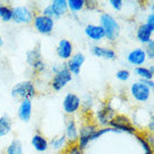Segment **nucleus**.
I'll use <instances>...</instances> for the list:
<instances>
[{"instance_id":"obj_3","label":"nucleus","mask_w":154,"mask_h":154,"mask_svg":"<svg viewBox=\"0 0 154 154\" xmlns=\"http://www.w3.org/2000/svg\"><path fill=\"white\" fill-rule=\"evenodd\" d=\"M26 62L35 73H42L46 69V64L42 59L40 46H35L26 53Z\"/></svg>"},{"instance_id":"obj_24","label":"nucleus","mask_w":154,"mask_h":154,"mask_svg":"<svg viewBox=\"0 0 154 154\" xmlns=\"http://www.w3.org/2000/svg\"><path fill=\"white\" fill-rule=\"evenodd\" d=\"M6 154H23V144L19 140H12L6 149Z\"/></svg>"},{"instance_id":"obj_35","label":"nucleus","mask_w":154,"mask_h":154,"mask_svg":"<svg viewBox=\"0 0 154 154\" xmlns=\"http://www.w3.org/2000/svg\"><path fill=\"white\" fill-rule=\"evenodd\" d=\"M98 6V1H95V0H85V7H87L88 9H94Z\"/></svg>"},{"instance_id":"obj_36","label":"nucleus","mask_w":154,"mask_h":154,"mask_svg":"<svg viewBox=\"0 0 154 154\" xmlns=\"http://www.w3.org/2000/svg\"><path fill=\"white\" fill-rule=\"evenodd\" d=\"M140 82H142L143 84L145 85L146 87H149L151 91L154 88V82H153V79H146V81H140Z\"/></svg>"},{"instance_id":"obj_30","label":"nucleus","mask_w":154,"mask_h":154,"mask_svg":"<svg viewBox=\"0 0 154 154\" xmlns=\"http://www.w3.org/2000/svg\"><path fill=\"white\" fill-rule=\"evenodd\" d=\"M116 78L121 82H126L130 79V77H131V73H130V70L128 69H125V68H122V69H119L116 72L115 74Z\"/></svg>"},{"instance_id":"obj_14","label":"nucleus","mask_w":154,"mask_h":154,"mask_svg":"<svg viewBox=\"0 0 154 154\" xmlns=\"http://www.w3.org/2000/svg\"><path fill=\"white\" fill-rule=\"evenodd\" d=\"M146 55L144 53L143 48H134V49L130 50L126 56L127 63L135 67L143 66L146 63Z\"/></svg>"},{"instance_id":"obj_22","label":"nucleus","mask_w":154,"mask_h":154,"mask_svg":"<svg viewBox=\"0 0 154 154\" xmlns=\"http://www.w3.org/2000/svg\"><path fill=\"white\" fill-rule=\"evenodd\" d=\"M11 130H12V122L10 116L8 115L0 116V137H4V136H7L8 134H10Z\"/></svg>"},{"instance_id":"obj_4","label":"nucleus","mask_w":154,"mask_h":154,"mask_svg":"<svg viewBox=\"0 0 154 154\" xmlns=\"http://www.w3.org/2000/svg\"><path fill=\"white\" fill-rule=\"evenodd\" d=\"M72 81H73V75L70 74V72L67 69V67L65 65H60L59 69L56 73H54V76H53L50 85H51L54 91L60 92Z\"/></svg>"},{"instance_id":"obj_12","label":"nucleus","mask_w":154,"mask_h":154,"mask_svg":"<svg viewBox=\"0 0 154 154\" xmlns=\"http://www.w3.org/2000/svg\"><path fill=\"white\" fill-rule=\"evenodd\" d=\"M85 59H86V57L83 53H76L70 57V59L67 60V64L65 66L67 67V69L69 70L72 75L77 76L81 73L82 67L85 63Z\"/></svg>"},{"instance_id":"obj_32","label":"nucleus","mask_w":154,"mask_h":154,"mask_svg":"<svg viewBox=\"0 0 154 154\" xmlns=\"http://www.w3.org/2000/svg\"><path fill=\"white\" fill-rule=\"evenodd\" d=\"M64 154H84L83 150L79 149V146L77 145V143L75 144H69V146L66 147Z\"/></svg>"},{"instance_id":"obj_25","label":"nucleus","mask_w":154,"mask_h":154,"mask_svg":"<svg viewBox=\"0 0 154 154\" xmlns=\"http://www.w3.org/2000/svg\"><path fill=\"white\" fill-rule=\"evenodd\" d=\"M67 6L68 10L76 15L85 8V0H67Z\"/></svg>"},{"instance_id":"obj_20","label":"nucleus","mask_w":154,"mask_h":154,"mask_svg":"<svg viewBox=\"0 0 154 154\" xmlns=\"http://www.w3.org/2000/svg\"><path fill=\"white\" fill-rule=\"evenodd\" d=\"M49 5L51 9H53V11H54L55 20L59 19L62 16L66 15L67 11H68L67 0H53Z\"/></svg>"},{"instance_id":"obj_9","label":"nucleus","mask_w":154,"mask_h":154,"mask_svg":"<svg viewBox=\"0 0 154 154\" xmlns=\"http://www.w3.org/2000/svg\"><path fill=\"white\" fill-rule=\"evenodd\" d=\"M130 93H131L132 97L136 102H140V103H145V102H147L151 96V89L149 87H146L142 82L140 81L135 82V83H133L131 85Z\"/></svg>"},{"instance_id":"obj_17","label":"nucleus","mask_w":154,"mask_h":154,"mask_svg":"<svg viewBox=\"0 0 154 154\" xmlns=\"http://www.w3.org/2000/svg\"><path fill=\"white\" fill-rule=\"evenodd\" d=\"M65 137L69 144H75L78 140V127L74 119H67L65 126Z\"/></svg>"},{"instance_id":"obj_29","label":"nucleus","mask_w":154,"mask_h":154,"mask_svg":"<svg viewBox=\"0 0 154 154\" xmlns=\"http://www.w3.org/2000/svg\"><path fill=\"white\" fill-rule=\"evenodd\" d=\"M136 139L141 143V145H142L143 150H144V154H153V150H152V146H151L150 144L146 142V140L144 139L143 136L141 135H136Z\"/></svg>"},{"instance_id":"obj_23","label":"nucleus","mask_w":154,"mask_h":154,"mask_svg":"<svg viewBox=\"0 0 154 154\" xmlns=\"http://www.w3.org/2000/svg\"><path fill=\"white\" fill-rule=\"evenodd\" d=\"M134 74L140 78V81H146V79H153L154 74L149 69V67L139 66L134 68Z\"/></svg>"},{"instance_id":"obj_8","label":"nucleus","mask_w":154,"mask_h":154,"mask_svg":"<svg viewBox=\"0 0 154 154\" xmlns=\"http://www.w3.org/2000/svg\"><path fill=\"white\" fill-rule=\"evenodd\" d=\"M98 127L95 124L86 123L78 130V140H77V145L79 149L84 151L89 143L92 142V136L95 133Z\"/></svg>"},{"instance_id":"obj_33","label":"nucleus","mask_w":154,"mask_h":154,"mask_svg":"<svg viewBox=\"0 0 154 154\" xmlns=\"http://www.w3.org/2000/svg\"><path fill=\"white\" fill-rule=\"evenodd\" d=\"M108 4L111 5V7H112L114 10L119 11V10H122V8H123L124 1L123 0H109Z\"/></svg>"},{"instance_id":"obj_11","label":"nucleus","mask_w":154,"mask_h":154,"mask_svg":"<svg viewBox=\"0 0 154 154\" xmlns=\"http://www.w3.org/2000/svg\"><path fill=\"white\" fill-rule=\"evenodd\" d=\"M116 115L115 109L113 108L109 102H105L102 105V107L96 112V119L98 124L102 126H106L109 124V122L113 119V117Z\"/></svg>"},{"instance_id":"obj_31","label":"nucleus","mask_w":154,"mask_h":154,"mask_svg":"<svg viewBox=\"0 0 154 154\" xmlns=\"http://www.w3.org/2000/svg\"><path fill=\"white\" fill-rule=\"evenodd\" d=\"M93 104H94V100H93V97L91 96V95H87V96H85L84 100H82L81 107L83 108V111H84V112H88L89 109L92 108Z\"/></svg>"},{"instance_id":"obj_15","label":"nucleus","mask_w":154,"mask_h":154,"mask_svg":"<svg viewBox=\"0 0 154 154\" xmlns=\"http://www.w3.org/2000/svg\"><path fill=\"white\" fill-rule=\"evenodd\" d=\"M85 35L87 36L91 40L95 42H102L105 38V34L103 28L100 25H94V23H88L84 28Z\"/></svg>"},{"instance_id":"obj_6","label":"nucleus","mask_w":154,"mask_h":154,"mask_svg":"<svg viewBox=\"0 0 154 154\" xmlns=\"http://www.w3.org/2000/svg\"><path fill=\"white\" fill-rule=\"evenodd\" d=\"M108 125H109V127L116 130L119 133V132H126L130 134H136V128L132 124L131 119L123 114H116Z\"/></svg>"},{"instance_id":"obj_34","label":"nucleus","mask_w":154,"mask_h":154,"mask_svg":"<svg viewBox=\"0 0 154 154\" xmlns=\"http://www.w3.org/2000/svg\"><path fill=\"white\" fill-rule=\"evenodd\" d=\"M145 25H146L147 27L150 28L151 30L154 31V14L153 12H150L146 17V20H145Z\"/></svg>"},{"instance_id":"obj_2","label":"nucleus","mask_w":154,"mask_h":154,"mask_svg":"<svg viewBox=\"0 0 154 154\" xmlns=\"http://www.w3.org/2000/svg\"><path fill=\"white\" fill-rule=\"evenodd\" d=\"M37 94L35 84L31 81H23L19 82L12 86L11 96L16 100H31Z\"/></svg>"},{"instance_id":"obj_19","label":"nucleus","mask_w":154,"mask_h":154,"mask_svg":"<svg viewBox=\"0 0 154 154\" xmlns=\"http://www.w3.org/2000/svg\"><path fill=\"white\" fill-rule=\"evenodd\" d=\"M31 146L34 147L37 152L44 153L49 149V142L44 135L36 133L31 137Z\"/></svg>"},{"instance_id":"obj_18","label":"nucleus","mask_w":154,"mask_h":154,"mask_svg":"<svg viewBox=\"0 0 154 154\" xmlns=\"http://www.w3.org/2000/svg\"><path fill=\"white\" fill-rule=\"evenodd\" d=\"M31 115H32V103H31V100H20L19 107H18V117L23 122L28 123L31 119Z\"/></svg>"},{"instance_id":"obj_16","label":"nucleus","mask_w":154,"mask_h":154,"mask_svg":"<svg viewBox=\"0 0 154 154\" xmlns=\"http://www.w3.org/2000/svg\"><path fill=\"white\" fill-rule=\"evenodd\" d=\"M91 53H92L95 57H100L103 59H107V60H114L116 59V53L115 50L108 47L100 46V45H93L91 48Z\"/></svg>"},{"instance_id":"obj_38","label":"nucleus","mask_w":154,"mask_h":154,"mask_svg":"<svg viewBox=\"0 0 154 154\" xmlns=\"http://www.w3.org/2000/svg\"><path fill=\"white\" fill-rule=\"evenodd\" d=\"M2 46H4V38L0 36V48H1Z\"/></svg>"},{"instance_id":"obj_28","label":"nucleus","mask_w":154,"mask_h":154,"mask_svg":"<svg viewBox=\"0 0 154 154\" xmlns=\"http://www.w3.org/2000/svg\"><path fill=\"white\" fill-rule=\"evenodd\" d=\"M143 49H144V53L146 55L147 59L153 60L154 59V40L153 39H151L150 42L145 45V48H143Z\"/></svg>"},{"instance_id":"obj_7","label":"nucleus","mask_w":154,"mask_h":154,"mask_svg":"<svg viewBox=\"0 0 154 154\" xmlns=\"http://www.w3.org/2000/svg\"><path fill=\"white\" fill-rule=\"evenodd\" d=\"M32 25L39 34L50 35L55 28V20L44 15H36L32 20Z\"/></svg>"},{"instance_id":"obj_5","label":"nucleus","mask_w":154,"mask_h":154,"mask_svg":"<svg viewBox=\"0 0 154 154\" xmlns=\"http://www.w3.org/2000/svg\"><path fill=\"white\" fill-rule=\"evenodd\" d=\"M34 11L28 6H16L12 7L11 20L18 25H29L34 20Z\"/></svg>"},{"instance_id":"obj_21","label":"nucleus","mask_w":154,"mask_h":154,"mask_svg":"<svg viewBox=\"0 0 154 154\" xmlns=\"http://www.w3.org/2000/svg\"><path fill=\"white\" fill-rule=\"evenodd\" d=\"M152 35H153V30H151L145 23H141L136 29V38L141 44L146 45L152 39Z\"/></svg>"},{"instance_id":"obj_27","label":"nucleus","mask_w":154,"mask_h":154,"mask_svg":"<svg viewBox=\"0 0 154 154\" xmlns=\"http://www.w3.org/2000/svg\"><path fill=\"white\" fill-rule=\"evenodd\" d=\"M12 18V8L8 5H4L0 2V19L4 23L11 21Z\"/></svg>"},{"instance_id":"obj_26","label":"nucleus","mask_w":154,"mask_h":154,"mask_svg":"<svg viewBox=\"0 0 154 154\" xmlns=\"http://www.w3.org/2000/svg\"><path fill=\"white\" fill-rule=\"evenodd\" d=\"M66 144H67V140H66L65 135H58V136H56V137H54V139L50 141L49 145L53 149H54L55 151H60L63 150L64 147L66 146Z\"/></svg>"},{"instance_id":"obj_13","label":"nucleus","mask_w":154,"mask_h":154,"mask_svg":"<svg viewBox=\"0 0 154 154\" xmlns=\"http://www.w3.org/2000/svg\"><path fill=\"white\" fill-rule=\"evenodd\" d=\"M57 56L62 60H68L74 55V46L73 42L68 39H60L56 48Z\"/></svg>"},{"instance_id":"obj_1","label":"nucleus","mask_w":154,"mask_h":154,"mask_svg":"<svg viewBox=\"0 0 154 154\" xmlns=\"http://www.w3.org/2000/svg\"><path fill=\"white\" fill-rule=\"evenodd\" d=\"M100 26L103 28L105 38L108 42H114L119 39L121 35V26L115 17L108 12H103L100 16Z\"/></svg>"},{"instance_id":"obj_10","label":"nucleus","mask_w":154,"mask_h":154,"mask_svg":"<svg viewBox=\"0 0 154 154\" xmlns=\"http://www.w3.org/2000/svg\"><path fill=\"white\" fill-rule=\"evenodd\" d=\"M82 100L81 97L74 94V93H68L66 94V96L63 100V108L64 112L68 115H73L75 113H77L81 108Z\"/></svg>"},{"instance_id":"obj_37","label":"nucleus","mask_w":154,"mask_h":154,"mask_svg":"<svg viewBox=\"0 0 154 154\" xmlns=\"http://www.w3.org/2000/svg\"><path fill=\"white\" fill-rule=\"evenodd\" d=\"M149 130H150L151 133H152V132H153V130H154V121H153V117L151 119L150 123H149Z\"/></svg>"}]
</instances>
